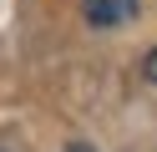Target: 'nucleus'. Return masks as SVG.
Instances as JSON below:
<instances>
[{
    "label": "nucleus",
    "mask_w": 157,
    "mask_h": 152,
    "mask_svg": "<svg viewBox=\"0 0 157 152\" xmlns=\"http://www.w3.org/2000/svg\"><path fill=\"white\" fill-rule=\"evenodd\" d=\"M81 10H86V20L91 25H122V20H132L137 15V0H81Z\"/></svg>",
    "instance_id": "1"
},
{
    "label": "nucleus",
    "mask_w": 157,
    "mask_h": 152,
    "mask_svg": "<svg viewBox=\"0 0 157 152\" xmlns=\"http://www.w3.org/2000/svg\"><path fill=\"white\" fill-rule=\"evenodd\" d=\"M0 152H5V147H0Z\"/></svg>",
    "instance_id": "4"
},
{
    "label": "nucleus",
    "mask_w": 157,
    "mask_h": 152,
    "mask_svg": "<svg viewBox=\"0 0 157 152\" xmlns=\"http://www.w3.org/2000/svg\"><path fill=\"white\" fill-rule=\"evenodd\" d=\"M142 76H147V81H157V51H147V61H142Z\"/></svg>",
    "instance_id": "2"
},
{
    "label": "nucleus",
    "mask_w": 157,
    "mask_h": 152,
    "mask_svg": "<svg viewBox=\"0 0 157 152\" xmlns=\"http://www.w3.org/2000/svg\"><path fill=\"white\" fill-rule=\"evenodd\" d=\"M66 152H96V147H86V142H71V147H66Z\"/></svg>",
    "instance_id": "3"
}]
</instances>
